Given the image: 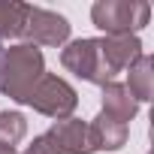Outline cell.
I'll list each match as a JSON object with an SVG mask.
<instances>
[{
    "label": "cell",
    "instance_id": "3",
    "mask_svg": "<svg viewBox=\"0 0 154 154\" xmlns=\"http://www.w3.org/2000/svg\"><path fill=\"white\" fill-rule=\"evenodd\" d=\"M60 63L63 69H69L72 75L91 82V85H109L115 82V72L109 69L106 57H103V48H100V39L94 36H85V39H69L63 48H60Z\"/></svg>",
    "mask_w": 154,
    "mask_h": 154
},
{
    "label": "cell",
    "instance_id": "9",
    "mask_svg": "<svg viewBox=\"0 0 154 154\" xmlns=\"http://www.w3.org/2000/svg\"><path fill=\"white\" fill-rule=\"evenodd\" d=\"M127 69H130L127 72V91L133 94V100L136 103L154 100V57L142 51Z\"/></svg>",
    "mask_w": 154,
    "mask_h": 154
},
{
    "label": "cell",
    "instance_id": "6",
    "mask_svg": "<svg viewBox=\"0 0 154 154\" xmlns=\"http://www.w3.org/2000/svg\"><path fill=\"white\" fill-rule=\"evenodd\" d=\"M60 154H94V145H91V130L82 118H60L48 127L45 133Z\"/></svg>",
    "mask_w": 154,
    "mask_h": 154
},
{
    "label": "cell",
    "instance_id": "8",
    "mask_svg": "<svg viewBox=\"0 0 154 154\" xmlns=\"http://www.w3.org/2000/svg\"><path fill=\"white\" fill-rule=\"evenodd\" d=\"M88 130H91V145H94V151H118V148L127 145V136H130V127L121 124V121H115V118L106 115V112H100V115L88 124Z\"/></svg>",
    "mask_w": 154,
    "mask_h": 154
},
{
    "label": "cell",
    "instance_id": "12",
    "mask_svg": "<svg viewBox=\"0 0 154 154\" xmlns=\"http://www.w3.org/2000/svg\"><path fill=\"white\" fill-rule=\"evenodd\" d=\"M27 136V118L21 112H0V145H6V148H15L21 139Z\"/></svg>",
    "mask_w": 154,
    "mask_h": 154
},
{
    "label": "cell",
    "instance_id": "10",
    "mask_svg": "<svg viewBox=\"0 0 154 154\" xmlns=\"http://www.w3.org/2000/svg\"><path fill=\"white\" fill-rule=\"evenodd\" d=\"M103 112L112 115L121 124H130L136 118V112H139V103L133 100V94L127 91V85L109 82V85H103Z\"/></svg>",
    "mask_w": 154,
    "mask_h": 154
},
{
    "label": "cell",
    "instance_id": "7",
    "mask_svg": "<svg viewBox=\"0 0 154 154\" xmlns=\"http://www.w3.org/2000/svg\"><path fill=\"white\" fill-rule=\"evenodd\" d=\"M100 48H103V57L109 63L112 72H121L127 69L139 54H142V39L136 33H118V36H100Z\"/></svg>",
    "mask_w": 154,
    "mask_h": 154
},
{
    "label": "cell",
    "instance_id": "4",
    "mask_svg": "<svg viewBox=\"0 0 154 154\" xmlns=\"http://www.w3.org/2000/svg\"><path fill=\"white\" fill-rule=\"evenodd\" d=\"M27 106H33L45 118L60 121V118H72L75 106H79V94H75V88L66 79H60V75H54V72H45L36 82Z\"/></svg>",
    "mask_w": 154,
    "mask_h": 154
},
{
    "label": "cell",
    "instance_id": "1",
    "mask_svg": "<svg viewBox=\"0 0 154 154\" xmlns=\"http://www.w3.org/2000/svg\"><path fill=\"white\" fill-rule=\"evenodd\" d=\"M45 75V57L36 45L18 42L3 51V66H0V91L15 103H27L36 82Z\"/></svg>",
    "mask_w": 154,
    "mask_h": 154
},
{
    "label": "cell",
    "instance_id": "13",
    "mask_svg": "<svg viewBox=\"0 0 154 154\" xmlns=\"http://www.w3.org/2000/svg\"><path fill=\"white\" fill-rule=\"evenodd\" d=\"M21 154H60V151H57V145H54V142L42 133V136H36V139H33V142H30Z\"/></svg>",
    "mask_w": 154,
    "mask_h": 154
},
{
    "label": "cell",
    "instance_id": "15",
    "mask_svg": "<svg viewBox=\"0 0 154 154\" xmlns=\"http://www.w3.org/2000/svg\"><path fill=\"white\" fill-rule=\"evenodd\" d=\"M3 51H6V48H3V42H0V66H3Z\"/></svg>",
    "mask_w": 154,
    "mask_h": 154
},
{
    "label": "cell",
    "instance_id": "11",
    "mask_svg": "<svg viewBox=\"0 0 154 154\" xmlns=\"http://www.w3.org/2000/svg\"><path fill=\"white\" fill-rule=\"evenodd\" d=\"M27 12H30V3H21V0H0V42L24 36Z\"/></svg>",
    "mask_w": 154,
    "mask_h": 154
},
{
    "label": "cell",
    "instance_id": "5",
    "mask_svg": "<svg viewBox=\"0 0 154 154\" xmlns=\"http://www.w3.org/2000/svg\"><path fill=\"white\" fill-rule=\"evenodd\" d=\"M69 30H72V24H69L60 12H51V9H42V6H33V3H30L27 24H24V39H27L30 45L60 48V45L69 42Z\"/></svg>",
    "mask_w": 154,
    "mask_h": 154
},
{
    "label": "cell",
    "instance_id": "14",
    "mask_svg": "<svg viewBox=\"0 0 154 154\" xmlns=\"http://www.w3.org/2000/svg\"><path fill=\"white\" fill-rule=\"evenodd\" d=\"M0 154H15V148H6V145H0Z\"/></svg>",
    "mask_w": 154,
    "mask_h": 154
},
{
    "label": "cell",
    "instance_id": "2",
    "mask_svg": "<svg viewBox=\"0 0 154 154\" xmlns=\"http://www.w3.org/2000/svg\"><path fill=\"white\" fill-rule=\"evenodd\" d=\"M148 18H151V6L142 0H97L91 6V21L106 36L136 33L148 27Z\"/></svg>",
    "mask_w": 154,
    "mask_h": 154
}]
</instances>
